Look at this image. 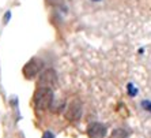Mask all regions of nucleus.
Returning a JSON list of instances; mask_svg holds the SVG:
<instances>
[{
	"label": "nucleus",
	"instance_id": "nucleus-8",
	"mask_svg": "<svg viewBox=\"0 0 151 138\" xmlns=\"http://www.w3.org/2000/svg\"><path fill=\"white\" fill-rule=\"evenodd\" d=\"M140 105L143 107V110H146L147 112L151 113V100H142Z\"/></svg>",
	"mask_w": 151,
	"mask_h": 138
},
{
	"label": "nucleus",
	"instance_id": "nucleus-11",
	"mask_svg": "<svg viewBox=\"0 0 151 138\" xmlns=\"http://www.w3.org/2000/svg\"><path fill=\"white\" fill-rule=\"evenodd\" d=\"M10 17H11V12H7V14H6V18H4V23H7V21L10 19Z\"/></svg>",
	"mask_w": 151,
	"mask_h": 138
},
{
	"label": "nucleus",
	"instance_id": "nucleus-3",
	"mask_svg": "<svg viewBox=\"0 0 151 138\" xmlns=\"http://www.w3.org/2000/svg\"><path fill=\"white\" fill-rule=\"evenodd\" d=\"M42 66H44V63H42L41 59L33 57V59H30V60L25 64L22 73H23V75H25L27 79H32V78L37 77V75L40 74V71L42 70Z\"/></svg>",
	"mask_w": 151,
	"mask_h": 138
},
{
	"label": "nucleus",
	"instance_id": "nucleus-4",
	"mask_svg": "<svg viewBox=\"0 0 151 138\" xmlns=\"http://www.w3.org/2000/svg\"><path fill=\"white\" fill-rule=\"evenodd\" d=\"M57 84V74L56 71L53 68H48L40 75V79H38V84L37 85H44V86H49V88H53L56 86Z\"/></svg>",
	"mask_w": 151,
	"mask_h": 138
},
{
	"label": "nucleus",
	"instance_id": "nucleus-1",
	"mask_svg": "<svg viewBox=\"0 0 151 138\" xmlns=\"http://www.w3.org/2000/svg\"><path fill=\"white\" fill-rule=\"evenodd\" d=\"M34 105L38 111H45L52 105L53 101V88L44 85H37V90L34 93Z\"/></svg>",
	"mask_w": 151,
	"mask_h": 138
},
{
	"label": "nucleus",
	"instance_id": "nucleus-7",
	"mask_svg": "<svg viewBox=\"0 0 151 138\" xmlns=\"http://www.w3.org/2000/svg\"><path fill=\"white\" fill-rule=\"evenodd\" d=\"M127 90H128V94H129L131 97H135V96L137 94V88L134 84H128V85H127Z\"/></svg>",
	"mask_w": 151,
	"mask_h": 138
},
{
	"label": "nucleus",
	"instance_id": "nucleus-9",
	"mask_svg": "<svg viewBox=\"0 0 151 138\" xmlns=\"http://www.w3.org/2000/svg\"><path fill=\"white\" fill-rule=\"evenodd\" d=\"M42 138H55V134H53L52 131L49 130H46L44 134H42Z\"/></svg>",
	"mask_w": 151,
	"mask_h": 138
},
{
	"label": "nucleus",
	"instance_id": "nucleus-2",
	"mask_svg": "<svg viewBox=\"0 0 151 138\" xmlns=\"http://www.w3.org/2000/svg\"><path fill=\"white\" fill-rule=\"evenodd\" d=\"M82 112H83V105H82L81 100H72L68 105L67 111L64 113V118L67 119L68 122H78L82 118Z\"/></svg>",
	"mask_w": 151,
	"mask_h": 138
},
{
	"label": "nucleus",
	"instance_id": "nucleus-10",
	"mask_svg": "<svg viewBox=\"0 0 151 138\" xmlns=\"http://www.w3.org/2000/svg\"><path fill=\"white\" fill-rule=\"evenodd\" d=\"M48 1H49L50 4H55V6H56V4H60V3H61V0H48Z\"/></svg>",
	"mask_w": 151,
	"mask_h": 138
},
{
	"label": "nucleus",
	"instance_id": "nucleus-5",
	"mask_svg": "<svg viewBox=\"0 0 151 138\" xmlns=\"http://www.w3.org/2000/svg\"><path fill=\"white\" fill-rule=\"evenodd\" d=\"M86 133L90 138H104L106 135V126L99 122H94V123L88 124Z\"/></svg>",
	"mask_w": 151,
	"mask_h": 138
},
{
	"label": "nucleus",
	"instance_id": "nucleus-6",
	"mask_svg": "<svg viewBox=\"0 0 151 138\" xmlns=\"http://www.w3.org/2000/svg\"><path fill=\"white\" fill-rule=\"evenodd\" d=\"M109 138H128V131L124 129H114Z\"/></svg>",
	"mask_w": 151,
	"mask_h": 138
},
{
	"label": "nucleus",
	"instance_id": "nucleus-12",
	"mask_svg": "<svg viewBox=\"0 0 151 138\" xmlns=\"http://www.w3.org/2000/svg\"><path fill=\"white\" fill-rule=\"evenodd\" d=\"M95 1H97V0H95Z\"/></svg>",
	"mask_w": 151,
	"mask_h": 138
}]
</instances>
